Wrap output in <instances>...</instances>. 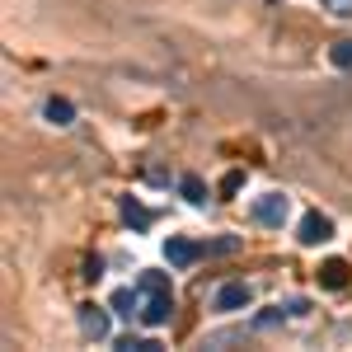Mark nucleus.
<instances>
[{"label": "nucleus", "instance_id": "1", "mask_svg": "<svg viewBox=\"0 0 352 352\" xmlns=\"http://www.w3.org/2000/svg\"><path fill=\"white\" fill-rule=\"evenodd\" d=\"M287 217H292V197H287V192H263V197L254 202V221H258V226H282Z\"/></svg>", "mask_w": 352, "mask_h": 352}, {"label": "nucleus", "instance_id": "2", "mask_svg": "<svg viewBox=\"0 0 352 352\" xmlns=\"http://www.w3.org/2000/svg\"><path fill=\"white\" fill-rule=\"evenodd\" d=\"M169 315H174V292H151V296L141 300V324L146 329L169 324Z\"/></svg>", "mask_w": 352, "mask_h": 352}, {"label": "nucleus", "instance_id": "3", "mask_svg": "<svg viewBox=\"0 0 352 352\" xmlns=\"http://www.w3.org/2000/svg\"><path fill=\"white\" fill-rule=\"evenodd\" d=\"M249 300H254V287H249V282H221L212 305H217L221 315H230V310H244Z\"/></svg>", "mask_w": 352, "mask_h": 352}, {"label": "nucleus", "instance_id": "4", "mask_svg": "<svg viewBox=\"0 0 352 352\" xmlns=\"http://www.w3.org/2000/svg\"><path fill=\"white\" fill-rule=\"evenodd\" d=\"M202 254H207V249L192 244V240H184V235H169V240H164V258H169L174 268H188V263H197Z\"/></svg>", "mask_w": 352, "mask_h": 352}, {"label": "nucleus", "instance_id": "5", "mask_svg": "<svg viewBox=\"0 0 352 352\" xmlns=\"http://www.w3.org/2000/svg\"><path fill=\"white\" fill-rule=\"evenodd\" d=\"M324 240H333V221L329 217H320V212H305L300 217V244H324Z\"/></svg>", "mask_w": 352, "mask_h": 352}, {"label": "nucleus", "instance_id": "6", "mask_svg": "<svg viewBox=\"0 0 352 352\" xmlns=\"http://www.w3.org/2000/svg\"><path fill=\"white\" fill-rule=\"evenodd\" d=\"M80 333H85V338H109V310H99V305H80Z\"/></svg>", "mask_w": 352, "mask_h": 352}, {"label": "nucleus", "instance_id": "7", "mask_svg": "<svg viewBox=\"0 0 352 352\" xmlns=\"http://www.w3.org/2000/svg\"><path fill=\"white\" fill-rule=\"evenodd\" d=\"M320 282H324L329 292L348 287V263H343V258H329V263H320Z\"/></svg>", "mask_w": 352, "mask_h": 352}, {"label": "nucleus", "instance_id": "8", "mask_svg": "<svg viewBox=\"0 0 352 352\" xmlns=\"http://www.w3.org/2000/svg\"><path fill=\"white\" fill-rule=\"evenodd\" d=\"M113 310H118L122 320H141V300H136L127 287H118V292H113Z\"/></svg>", "mask_w": 352, "mask_h": 352}, {"label": "nucleus", "instance_id": "9", "mask_svg": "<svg viewBox=\"0 0 352 352\" xmlns=\"http://www.w3.org/2000/svg\"><path fill=\"white\" fill-rule=\"evenodd\" d=\"M47 122H56V127H71V118H76V109H71V99H47Z\"/></svg>", "mask_w": 352, "mask_h": 352}, {"label": "nucleus", "instance_id": "10", "mask_svg": "<svg viewBox=\"0 0 352 352\" xmlns=\"http://www.w3.org/2000/svg\"><path fill=\"white\" fill-rule=\"evenodd\" d=\"M122 221H127V226H136V230H146V226H151V212H146L136 197H122Z\"/></svg>", "mask_w": 352, "mask_h": 352}, {"label": "nucleus", "instance_id": "11", "mask_svg": "<svg viewBox=\"0 0 352 352\" xmlns=\"http://www.w3.org/2000/svg\"><path fill=\"white\" fill-rule=\"evenodd\" d=\"M179 192H184L188 202H207V184H202L197 174H184V179H179Z\"/></svg>", "mask_w": 352, "mask_h": 352}, {"label": "nucleus", "instance_id": "12", "mask_svg": "<svg viewBox=\"0 0 352 352\" xmlns=\"http://www.w3.org/2000/svg\"><path fill=\"white\" fill-rule=\"evenodd\" d=\"M118 348L122 352H160V343H155V338H136V333H127Z\"/></svg>", "mask_w": 352, "mask_h": 352}, {"label": "nucleus", "instance_id": "13", "mask_svg": "<svg viewBox=\"0 0 352 352\" xmlns=\"http://www.w3.org/2000/svg\"><path fill=\"white\" fill-rule=\"evenodd\" d=\"M141 292H146V296H151V292H169V277H164V272H146V277H141Z\"/></svg>", "mask_w": 352, "mask_h": 352}, {"label": "nucleus", "instance_id": "14", "mask_svg": "<svg viewBox=\"0 0 352 352\" xmlns=\"http://www.w3.org/2000/svg\"><path fill=\"white\" fill-rule=\"evenodd\" d=\"M329 61H333V66H352V43H333V47H329Z\"/></svg>", "mask_w": 352, "mask_h": 352}, {"label": "nucleus", "instance_id": "15", "mask_svg": "<svg viewBox=\"0 0 352 352\" xmlns=\"http://www.w3.org/2000/svg\"><path fill=\"white\" fill-rule=\"evenodd\" d=\"M324 10L333 19H352V0H324Z\"/></svg>", "mask_w": 352, "mask_h": 352}, {"label": "nucleus", "instance_id": "16", "mask_svg": "<svg viewBox=\"0 0 352 352\" xmlns=\"http://www.w3.org/2000/svg\"><path fill=\"white\" fill-rule=\"evenodd\" d=\"M240 184H244V174H240V169H230V174L221 179V192L230 197V192H240Z\"/></svg>", "mask_w": 352, "mask_h": 352}, {"label": "nucleus", "instance_id": "17", "mask_svg": "<svg viewBox=\"0 0 352 352\" xmlns=\"http://www.w3.org/2000/svg\"><path fill=\"white\" fill-rule=\"evenodd\" d=\"M235 249H240V240H235V235H226V240L207 244V254H235Z\"/></svg>", "mask_w": 352, "mask_h": 352}]
</instances>
